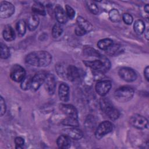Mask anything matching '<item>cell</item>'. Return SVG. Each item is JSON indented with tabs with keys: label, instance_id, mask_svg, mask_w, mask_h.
<instances>
[{
	"label": "cell",
	"instance_id": "1",
	"mask_svg": "<svg viewBox=\"0 0 149 149\" xmlns=\"http://www.w3.org/2000/svg\"><path fill=\"white\" fill-rule=\"evenodd\" d=\"M26 62L33 66L45 67L52 61V56L47 51H37L29 53L25 58Z\"/></svg>",
	"mask_w": 149,
	"mask_h": 149
},
{
	"label": "cell",
	"instance_id": "2",
	"mask_svg": "<svg viewBox=\"0 0 149 149\" xmlns=\"http://www.w3.org/2000/svg\"><path fill=\"white\" fill-rule=\"evenodd\" d=\"M83 63L86 66L101 73L108 72L111 68L110 61L103 55H100L98 59L94 61H84Z\"/></svg>",
	"mask_w": 149,
	"mask_h": 149
},
{
	"label": "cell",
	"instance_id": "3",
	"mask_svg": "<svg viewBox=\"0 0 149 149\" xmlns=\"http://www.w3.org/2000/svg\"><path fill=\"white\" fill-rule=\"evenodd\" d=\"M134 90L129 86H122L116 89L114 92L115 100L120 102L124 103L130 101L134 95Z\"/></svg>",
	"mask_w": 149,
	"mask_h": 149
},
{
	"label": "cell",
	"instance_id": "4",
	"mask_svg": "<svg viewBox=\"0 0 149 149\" xmlns=\"http://www.w3.org/2000/svg\"><path fill=\"white\" fill-rule=\"evenodd\" d=\"M100 105L102 110L111 120H115L119 118V111L115 108L109 100L105 98L101 99L100 101Z\"/></svg>",
	"mask_w": 149,
	"mask_h": 149
},
{
	"label": "cell",
	"instance_id": "5",
	"mask_svg": "<svg viewBox=\"0 0 149 149\" xmlns=\"http://www.w3.org/2000/svg\"><path fill=\"white\" fill-rule=\"evenodd\" d=\"M113 129L112 124L109 121H104L100 123L95 132V136L97 139H101L106 134L112 132Z\"/></svg>",
	"mask_w": 149,
	"mask_h": 149
},
{
	"label": "cell",
	"instance_id": "6",
	"mask_svg": "<svg viewBox=\"0 0 149 149\" xmlns=\"http://www.w3.org/2000/svg\"><path fill=\"white\" fill-rule=\"evenodd\" d=\"M26 76L24 69L20 65H14L10 69V77L16 82H20Z\"/></svg>",
	"mask_w": 149,
	"mask_h": 149
},
{
	"label": "cell",
	"instance_id": "7",
	"mask_svg": "<svg viewBox=\"0 0 149 149\" xmlns=\"http://www.w3.org/2000/svg\"><path fill=\"white\" fill-rule=\"evenodd\" d=\"M120 77L126 82H132L136 80L137 74L132 68L128 67H123L118 71Z\"/></svg>",
	"mask_w": 149,
	"mask_h": 149
},
{
	"label": "cell",
	"instance_id": "8",
	"mask_svg": "<svg viewBox=\"0 0 149 149\" xmlns=\"http://www.w3.org/2000/svg\"><path fill=\"white\" fill-rule=\"evenodd\" d=\"M130 124L135 128L143 130L148 126V120L143 116L139 114H134L132 115L130 119Z\"/></svg>",
	"mask_w": 149,
	"mask_h": 149
},
{
	"label": "cell",
	"instance_id": "9",
	"mask_svg": "<svg viewBox=\"0 0 149 149\" xmlns=\"http://www.w3.org/2000/svg\"><path fill=\"white\" fill-rule=\"evenodd\" d=\"M47 74V72L44 71H40L33 76L31 86V90L33 91H37L44 83Z\"/></svg>",
	"mask_w": 149,
	"mask_h": 149
},
{
	"label": "cell",
	"instance_id": "10",
	"mask_svg": "<svg viewBox=\"0 0 149 149\" xmlns=\"http://www.w3.org/2000/svg\"><path fill=\"white\" fill-rule=\"evenodd\" d=\"M15 13V6L8 1H2L0 5V17L6 19L10 17Z\"/></svg>",
	"mask_w": 149,
	"mask_h": 149
},
{
	"label": "cell",
	"instance_id": "11",
	"mask_svg": "<svg viewBox=\"0 0 149 149\" xmlns=\"http://www.w3.org/2000/svg\"><path fill=\"white\" fill-rule=\"evenodd\" d=\"M112 87L111 81L105 80H101L97 83L95 85V90L97 93L101 96H105L110 90Z\"/></svg>",
	"mask_w": 149,
	"mask_h": 149
},
{
	"label": "cell",
	"instance_id": "12",
	"mask_svg": "<svg viewBox=\"0 0 149 149\" xmlns=\"http://www.w3.org/2000/svg\"><path fill=\"white\" fill-rule=\"evenodd\" d=\"M62 134L72 140H77L83 136V132L76 127H71L62 130Z\"/></svg>",
	"mask_w": 149,
	"mask_h": 149
},
{
	"label": "cell",
	"instance_id": "13",
	"mask_svg": "<svg viewBox=\"0 0 149 149\" xmlns=\"http://www.w3.org/2000/svg\"><path fill=\"white\" fill-rule=\"evenodd\" d=\"M44 83L47 93L49 95H52L55 93L56 88V80L54 75L53 74H48Z\"/></svg>",
	"mask_w": 149,
	"mask_h": 149
},
{
	"label": "cell",
	"instance_id": "14",
	"mask_svg": "<svg viewBox=\"0 0 149 149\" xmlns=\"http://www.w3.org/2000/svg\"><path fill=\"white\" fill-rule=\"evenodd\" d=\"M61 111L67 116L78 118V113L76 108L71 104H61L59 105Z\"/></svg>",
	"mask_w": 149,
	"mask_h": 149
},
{
	"label": "cell",
	"instance_id": "15",
	"mask_svg": "<svg viewBox=\"0 0 149 149\" xmlns=\"http://www.w3.org/2000/svg\"><path fill=\"white\" fill-rule=\"evenodd\" d=\"M80 77V73L79 69L73 65H69L66 68V79L69 81H73Z\"/></svg>",
	"mask_w": 149,
	"mask_h": 149
},
{
	"label": "cell",
	"instance_id": "16",
	"mask_svg": "<svg viewBox=\"0 0 149 149\" xmlns=\"http://www.w3.org/2000/svg\"><path fill=\"white\" fill-rule=\"evenodd\" d=\"M55 17L59 24L66 23L68 21V16L64 9L60 5L56 6L55 8Z\"/></svg>",
	"mask_w": 149,
	"mask_h": 149
},
{
	"label": "cell",
	"instance_id": "17",
	"mask_svg": "<svg viewBox=\"0 0 149 149\" xmlns=\"http://www.w3.org/2000/svg\"><path fill=\"white\" fill-rule=\"evenodd\" d=\"M59 99L63 102H67L69 99V88L66 83L60 84L58 89Z\"/></svg>",
	"mask_w": 149,
	"mask_h": 149
},
{
	"label": "cell",
	"instance_id": "18",
	"mask_svg": "<svg viewBox=\"0 0 149 149\" xmlns=\"http://www.w3.org/2000/svg\"><path fill=\"white\" fill-rule=\"evenodd\" d=\"M70 139L68 136L62 134L58 137L56 140V144L59 148L62 149L69 148L71 146Z\"/></svg>",
	"mask_w": 149,
	"mask_h": 149
},
{
	"label": "cell",
	"instance_id": "19",
	"mask_svg": "<svg viewBox=\"0 0 149 149\" xmlns=\"http://www.w3.org/2000/svg\"><path fill=\"white\" fill-rule=\"evenodd\" d=\"M3 37L7 41H12L15 38V32L13 29L9 25L5 26L2 33Z\"/></svg>",
	"mask_w": 149,
	"mask_h": 149
},
{
	"label": "cell",
	"instance_id": "20",
	"mask_svg": "<svg viewBox=\"0 0 149 149\" xmlns=\"http://www.w3.org/2000/svg\"><path fill=\"white\" fill-rule=\"evenodd\" d=\"M39 22V17L37 15L34 14L28 18L27 21V26L30 31H34L38 26Z\"/></svg>",
	"mask_w": 149,
	"mask_h": 149
},
{
	"label": "cell",
	"instance_id": "21",
	"mask_svg": "<svg viewBox=\"0 0 149 149\" xmlns=\"http://www.w3.org/2000/svg\"><path fill=\"white\" fill-rule=\"evenodd\" d=\"M76 22L78 26L84 30L87 33L93 29L92 24L88 20L81 16H78Z\"/></svg>",
	"mask_w": 149,
	"mask_h": 149
},
{
	"label": "cell",
	"instance_id": "22",
	"mask_svg": "<svg viewBox=\"0 0 149 149\" xmlns=\"http://www.w3.org/2000/svg\"><path fill=\"white\" fill-rule=\"evenodd\" d=\"M31 9L35 15H40L44 16L46 14V12L44 5L41 3L38 2H36L33 5Z\"/></svg>",
	"mask_w": 149,
	"mask_h": 149
},
{
	"label": "cell",
	"instance_id": "23",
	"mask_svg": "<svg viewBox=\"0 0 149 149\" xmlns=\"http://www.w3.org/2000/svg\"><path fill=\"white\" fill-rule=\"evenodd\" d=\"M27 23L23 20H19L16 24V29L19 37L23 36L26 31Z\"/></svg>",
	"mask_w": 149,
	"mask_h": 149
},
{
	"label": "cell",
	"instance_id": "24",
	"mask_svg": "<svg viewBox=\"0 0 149 149\" xmlns=\"http://www.w3.org/2000/svg\"><path fill=\"white\" fill-rule=\"evenodd\" d=\"M113 44V41L110 38H104L97 42L98 47L102 50L108 49Z\"/></svg>",
	"mask_w": 149,
	"mask_h": 149
},
{
	"label": "cell",
	"instance_id": "25",
	"mask_svg": "<svg viewBox=\"0 0 149 149\" xmlns=\"http://www.w3.org/2000/svg\"><path fill=\"white\" fill-rule=\"evenodd\" d=\"M133 29L134 32L140 35L145 31V24L141 20H137L134 22L133 24Z\"/></svg>",
	"mask_w": 149,
	"mask_h": 149
},
{
	"label": "cell",
	"instance_id": "26",
	"mask_svg": "<svg viewBox=\"0 0 149 149\" xmlns=\"http://www.w3.org/2000/svg\"><path fill=\"white\" fill-rule=\"evenodd\" d=\"M62 124L70 127H77L79 125L77 118L67 116L62 121Z\"/></svg>",
	"mask_w": 149,
	"mask_h": 149
},
{
	"label": "cell",
	"instance_id": "27",
	"mask_svg": "<svg viewBox=\"0 0 149 149\" xmlns=\"http://www.w3.org/2000/svg\"><path fill=\"white\" fill-rule=\"evenodd\" d=\"M32 77L30 76H26L21 81L20 87L23 90H27L31 88Z\"/></svg>",
	"mask_w": 149,
	"mask_h": 149
},
{
	"label": "cell",
	"instance_id": "28",
	"mask_svg": "<svg viewBox=\"0 0 149 149\" xmlns=\"http://www.w3.org/2000/svg\"><path fill=\"white\" fill-rule=\"evenodd\" d=\"M63 32L62 26L59 23H56L54 25L52 29V35L54 38L59 37Z\"/></svg>",
	"mask_w": 149,
	"mask_h": 149
},
{
	"label": "cell",
	"instance_id": "29",
	"mask_svg": "<svg viewBox=\"0 0 149 149\" xmlns=\"http://www.w3.org/2000/svg\"><path fill=\"white\" fill-rule=\"evenodd\" d=\"M10 56V50L9 48L2 42L1 43V58L7 59Z\"/></svg>",
	"mask_w": 149,
	"mask_h": 149
},
{
	"label": "cell",
	"instance_id": "30",
	"mask_svg": "<svg viewBox=\"0 0 149 149\" xmlns=\"http://www.w3.org/2000/svg\"><path fill=\"white\" fill-rule=\"evenodd\" d=\"M110 19L114 22H118L120 20V16L118 10L115 9H112L109 13Z\"/></svg>",
	"mask_w": 149,
	"mask_h": 149
},
{
	"label": "cell",
	"instance_id": "31",
	"mask_svg": "<svg viewBox=\"0 0 149 149\" xmlns=\"http://www.w3.org/2000/svg\"><path fill=\"white\" fill-rule=\"evenodd\" d=\"M88 10L93 14L97 15L98 13V8L97 5L93 1H87L86 2Z\"/></svg>",
	"mask_w": 149,
	"mask_h": 149
},
{
	"label": "cell",
	"instance_id": "32",
	"mask_svg": "<svg viewBox=\"0 0 149 149\" xmlns=\"http://www.w3.org/2000/svg\"><path fill=\"white\" fill-rule=\"evenodd\" d=\"M67 68V67H66ZM66 68L62 64L60 63L59 65H57L56 66V70L58 73V74L62 77L66 79Z\"/></svg>",
	"mask_w": 149,
	"mask_h": 149
},
{
	"label": "cell",
	"instance_id": "33",
	"mask_svg": "<svg viewBox=\"0 0 149 149\" xmlns=\"http://www.w3.org/2000/svg\"><path fill=\"white\" fill-rule=\"evenodd\" d=\"M121 46L119 45H114L113 44L111 45L108 49H107V52L109 55H115L117 54V52L122 51Z\"/></svg>",
	"mask_w": 149,
	"mask_h": 149
},
{
	"label": "cell",
	"instance_id": "34",
	"mask_svg": "<svg viewBox=\"0 0 149 149\" xmlns=\"http://www.w3.org/2000/svg\"><path fill=\"white\" fill-rule=\"evenodd\" d=\"M65 10L67 16L70 19H73L75 16V11L74 10V9L70 6L66 5L65 6Z\"/></svg>",
	"mask_w": 149,
	"mask_h": 149
},
{
	"label": "cell",
	"instance_id": "35",
	"mask_svg": "<svg viewBox=\"0 0 149 149\" xmlns=\"http://www.w3.org/2000/svg\"><path fill=\"white\" fill-rule=\"evenodd\" d=\"M122 19L123 22L127 24H131L133 21V18L132 16L129 13H123L122 15Z\"/></svg>",
	"mask_w": 149,
	"mask_h": 149
},
{
	"label": "cell",
	"instance_id": "36",
	"mask_svg": "<svg viewBox=\"0 0 149 149\" xmlns=\"http://www.w3.org/2000/svg\"><path fill=\"white\" fill-rule=\"evenodd\" d=\"M84 52L86 55L88 56H99L100 55L97 51L91 48H87L84 49Z\"/></svg>",
	"mask_w": 149,
	"mask_h": 149
},
{
	"label": "cell",
	"instance_id": "37",
	"mask_svg": "<svg viewBox=\"0 0 149 149\" xmlns=\"http://www.w3.org/2000/svg\"><path fill=\"white\" fill-rule=\"evenodd\" d=\"M15 143L16 148H22L24 144V140L21 137H17L15 139Z\"/></svg>",
	"mask_w": 149,
	"mask_h": 149
},
{
	"label": "cell",
	"instance_id": "38",
	"mask_svg": "<svg viewBox=\"0 0 149 149\" xmlns=\"http://www.w3.org/2000/svg\"><path fill=\"white\" fill-rule=\"evenodd\" d=\"M0 105H1L0 115H1V116H2L5 114V113L6 112V109L5 102L2 97H1V98H0Z\"/></svg>",
	"mask_w": 149,
	"mask_h": 149
},
{
	"label": "cell",
	"instance_id": "39",
	"mask_svg": "<svg viewBox=\"0 0 149 149\" xmlns=\"http://www.w3.org/2000/svg\"><path fill=\"white\" fill-rule=\"evenodd\" d=\"M74 31H75L76 34L78 36H83V35H84L85 34L87 33V32L84 30H83V29H81V27H80L79 26H77L75 29Z\"/></svg>",
	"mask_w": 149,
	"mask_h": 149
},
{
	"label": "cell",
	"instance_id": "40",
	"mask_svg": "<svg viewBox=\"0 0 149 149\" xmlns=\"http://www.w3.org/2000/svg\"><path fill=\"white\" fill-rule=\"evenodd\" d=\"M149 67L148 66H147L146 67V68L144 69V77L146 78V79L148 81V79H149Z\"/></svg>",
	"mask_w": 149,
	"mask_h": 149
},
{
	"label": "cell",
	"instance_id": "41",
	"mask_svg": "<svg viewBox=\"0 0 149 149\" xmlns=\"http://www.w3.org/2000/svg\"><path fill=\"white\" fill-rule=\"evenodd\" d=\"M144 10H145V12H146L147 13H148V12H149V6H148V4H146V5H145V6H144Z\"/></svg>",
	"mask_w": 149,
	"mask_h": 149
}]
</instances>
